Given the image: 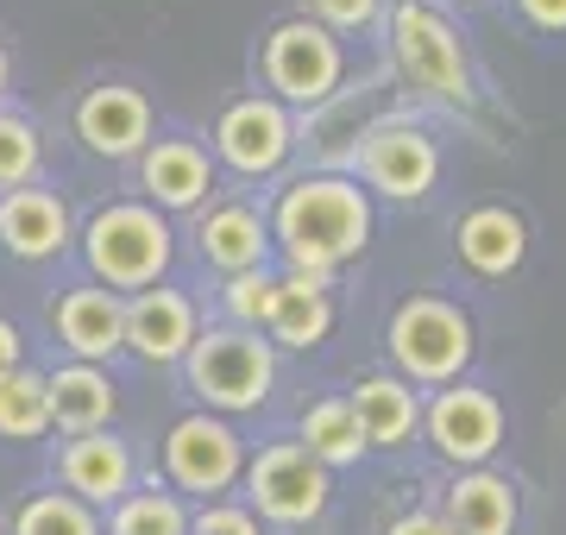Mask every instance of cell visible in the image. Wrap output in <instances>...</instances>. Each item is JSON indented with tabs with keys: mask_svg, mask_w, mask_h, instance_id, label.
<instances>
[{
	"mask_svg": "<svg viewBox=\"0 0 566 535\" xmlns=\"http://www.w3.org/2000/svg\"><path fill=\"white\" fill-rule=\"evenodd\" d=\"M385 535H453V529L441 523V511H403Z\"/></svg>",
	"mask_w": 566,
	"mask_h": 535,
	"instance_id": "cell-34",
	"label": "cell"
},
{
	"mask_svg": "<svg viewBox=\"0 0 566 535\" xmlns=\"http://www.w3.org/2000/svg\"><path fill=\"white\" fill-rule=\"evenodd\" d=\"M296 448H303L315 466H327V473L359 466L365 453H371L365 434H359V416H353V403H346V391L303 403V416H296Z\"/></svg>",
	"mask_w": 566,
	"mask_h": 535,
	"instance_id": "cell-24",
	"label": "cell"
},
{
	"mask_svg": "<svg viewBox=\"0 0 566 535\" xmlns=\"http://www.w3.org/2000/svg\"><path fill=\"white\" fill-rule=\"evenodd\" d=\"M208 158H214V170L240 177V183H277L290 170V158H296V114L283 102H271L264 88L233 95L221 107V120H214Z\"/></svg>",
	"mask_w": 566,
	"mask_h": 535,
	"instance_id": "cell-8",
	"label": "cell"
},
{
	"mask_svg": "<svg viewBox=\"0 0 566 535\" xmlns=\"http://www.w3.org/2000/svg\"><path fill=\"white\" fill-rule=\"evenodd\" d=\"M76 246L88 284L114 290V296H139V290H158L177 265V227L139 196H114L76 227Z\"/></svg>",
	"mask_w": 566,
	"mask_h": 535,
	"instance_id": "cell-3",
	"label": "cell"
},
{
	"mask_svg": "<svg viewBox=\"0 0 566 535\" xmlns=\"http://www.w3.org/2000/svg\"><path fill=\"white\" fill-rule=\"evenodd\" d=\"M189 535H264V523L245 511V497H214L189 511Z\"/></svg>",
	"mask_w": 566,
	"mask_h": 535,
	"instance_id": "cell-31",
	"label": "cell"
},
{
	"mask_svg": "<svg viewBox=\"0 0 566 535\" xmlns=\"http://www.w3.org/2000/svg\"><path fill=\"white\" fill-rule=\"evenodd\" d=\"M516 516H523V497L504 473L491 466H472V473H453L441 497V523L453 535H516Z\"/></svg>",
	"mask_w": 566,
	"mask_h": 535,
	"instance_id": "cell-23",
	"label": "cell"
},
{
	"mask_svg": "<svg viewBox=\"0 0 566 535\" xmlns=\"http://www.w3.org/2000/svg\"><path fill=\"white\" fill-rule=\"evenodd\" d=\"M7 76H13V57H7V44H0V102H7Z\"/></svg>",
	"mask_w": 566,
	"mask_h": 535,
	"instance_id": "cell-35",
	"label": "cell"
},
{
	"mask_svg": "<svg viewBox=\"0 0 566 535\" xmlns=\"http://www.w3.org/2000/svg\"><path fill=\"white\" fill-rule=\"evenodd\" d=\"M460 7H472V0H460Z\"/></svg>",
	"mask_w": 566,
	"mask_h": 535,
	"instance_id": "cell-36",
	"label": "cell"
},
{
	"mask_svg": "<svg viewBox=\"0 0 566 535\" xmlns=\"http://www.w3.org/2000/svg\"><path fill=\"white\" fill-rule=\"evenodd\" d=\"M340 322V303H334V277H296V271H283L277 284V310L264 322V340L277 353H315L334 334Z\"/></svg>",
	"mask_w": 566,
	"mask_h": 535,
	"instance_id": "cell-22",
	"label": "cell"
},
{
	"mask_svg": "<svg viewBox=\"0 0 566 535\" xmlns=\"http://www.w3.org/2000/svg\"><path fill=\"white\" fill-rule=\"evenodd\" d=\"M264 227H271V259H283V271L334 277L340 265H353L371 246L378 202L346 170H303V177H290L271 196Z\"/></svg>",
	"mask_w": 566,
	"mask_h": 535,
	"instance_id": "cell-1",
	"label": "cell"
},
{
	"mask_svg": "<svg viewBox=\"0 0 566 535\" xmlns=\"http://www.w3.org/2000/svg\"><path fill=\"white\" fill-rule=\"evenodd\" d=\"M39 170H44V133H39V120L0 102V196H7V189L39 183Z\"/></svg>",
	"mask_w": 566,
	"mask_h": 535,
	"instance_id": "cell-28",
	"label": "cell"
},
{
	"mask_svg": "<svg viewBox=\"0 0 566 535\" xmlns=\"http://www.w3.org/2000/svg\"><path fill=\"white\" fill-rule=\"evenodd\" d=\"M385 353L403 385L441 391V385H460L465 378L472 353H479V334H472V315L460 303H447V296H403L390 310Z\"/></svg>",
	"mask_w": 566,
	"mask_h": 535,
	"instance_id": "cell-5",
	"label": "cell"
},
{
	"mask_svg": "<svg viewBox=\"0 0 566 535\" xmlns=\"http://www.w3.org/2000/svg\"><path fill=\"white\" fill-rule=\"evenodd\" d=\"M245 434L227 422V416H208V410H189L170 422L164 434V485L177 497H196V504H214L240 485L245 473Z\"/></svg>",
	"mask_w": 566,
	"mask_h": 535,
	"instance_id": "cell-9",
	"label": "cell"
},
{
	"mask_svg": "<svg viewBox=\"0 0 566 535\" xmlns=\"http://www.w3.org/2000/svg\"><path fill=\"white\" fill-rule=\"evenodd\" d=\"M51 485H63L70 497H82L88 511H114L133 485H139V453L120 429H95V434H63L57 460H51Z\"/></svg>",
	"mask_w": 566,
	"mask_h": 535,
	"instance_id": "cell-13",
	"label": "cell"
},
{
	"mask_svg": "<svg viewBox=\"0 0 566 535\" xmlns=\"http://www.w3.org/2000/svg\"><path fill=\"white\" fill-rule=\"evenodd\" d=\"M346 403L359 416L365 448L397 453V448H409V441H422V391L403 385L397 371H365V378H353Z\"/></svg>",
	"mask_w": 566,
	"mask_h": 535,
	"instance_id": "cell-19",
	"label": "cell"
},
{
	"mask_svg": "<svg viewBox=\"0 0 566 535\" xmlns=\"http://www.w3.org/2000/svg\"><path fill=\"white\" fill-rule=\"evenodd\" d=\"M13 535H107V529H102V511H88L63 485H39V492H25L13 504Z\"/></svg>",
	"mask_w": 566,
	"mask_h": 535,
	"instance_id": "cell-26",
	"label": "cell"
},
{
	"mask_svg": "<svg viewBox=\"0 0 566 535\" xmlns=\"http://www.w3.org/2000/svg\"><path fill=\"white\" fill-rule=\"evenodd\" d=\"M51 434V403H44V371L20 366L0 378V441L13 448H32Z\"/></svg>",
	"mask_w": 566,
	"mask_h": 535,
	"instance_id": "cell-27",
	"label": "cell"
},
{
	"mask_svg": "<svg viewBox=\"0 0 566 535\" xmlns=\"http://www.w3.org/2000/svg\"><path fill=\"white\" fill-rule=\"evenodd\" d=\"M346 177H353L371 202H403V208L428 202L434 183H441V139H434L422 120H409V114H385V120L353 145Z\"/></svg>",
	"mask_w": 566,
	"mask_h": 535,
	"instance_id": "cell-7",
	"label": "cell"
},
{
	"mask_svg": "<svg viewBox=\"0 0 566 535\" xmlns=\"http://www.w3.org/2000/svg\"><path fill=\"white\" fill-rule=\"evenodd\" d=\"M196 334H202V310H196L189 290L158 284V290L126 296V353L139 366H182V353L196 347Z\"/></svg>",
	"mask_w": 566,
	"mask_h": 535,
	"instance_id": "cell-17",
	"label": "cell"
},
{
	"mask_svg": "<svg viewBox=\"0 0 566 535\" xmlns=\"http://www.w3.org/2000/svg\"><path fill=\"white\" fill-rule=\"evenodd\" d=\"M277 284H283L277 265L240 271V277H221V315H227V328L264 334V322H271V310H277Z\"/></svg>",
	"mask_w": 566,
	"mask_h": 535,
	"instance_id": "cell-29",
	"label": "cell"
},
{
	"mask_svg": "<svg viewBox=\"0 0 566 535\" xmlns=\"http://www.w3.org/2000/svg\"><path fill=\"white\" fill-rule=\"evenodd\" d=\"M20 366H25V328L13 322V315H0V378L20 371Z\"/></svg>",
	"mask_w": 566,
	"mask_h": 535,
	"instance_id": "cell-33",
	"label": "cell"
},
{
	"mask_svg": "<svg viewBox=\"0 0 566 535\" xmlns=\"http://www.w3.org/2000/svg\"><path fill=\"white\" fill-rule=\"evenodd\" d=\"M308 20L327 25L334 39H353V32H371L385 20V0H308Z\"/></svg>",
	"mask_w": 566,
	"mask_h": 535,
	"instance_id": "cell-30",
	"label": "cell"
},
{
	"mask_svg": "<svg viewBox=\"0 0 566 535\" xmlns=\"http://www.w3.org/2000/svg\"><path fill=\"white\" fill-rule=\"evenodd\" d=\"M51 334H57V347L82 366H107L126 353V296L102 284H70L51 296Z\"/></svg>",
	"mask_w": 566,
	"mask_h": 535,
	"instance_id": "cell-15",
	"label": "cell"
},
{
	"mask_svg": "<svg viewBox=\"0 0 566 535\" xmlns=\"http://www.w3.org/2000/svg\"><path fill=\"white\" fill-rule=\"evenodd\" d=\"M76 246V214L63 202V189L25 183L0 196V252L20 265H51Z\"/></svg>",
	"mask_w": 566,
	"mask_h": 535,
	"instance_id": "cell-16",
	"label": "cell"
},
{
	"mask_svg": "<svg viewBox=\"0 0 566 535\" xmlns=\"http://www.w3.org/2000/svg\"><path fill=\"white\" fill-rule=\"evenodd\" d=\"M516 13L547 39H566V0H516Z\"/></svg>",
	"mask_w": 566,
	"mask_h": 535,
	"instance_id": "cell-32",
	"label": "cell"
},
{
	"mask_svg": "<svg viewBox=\"0 0 566 535\" xmlns=\"http://www.w3.org/2000/svg\"><path fill=\"white\" fill-rule=\"evenodd\" d=\"M245 511L277 529H308L334 497V473L315 466L296 441H264L259 453H245Z\"/></svg>",
	"mask_w": 566,
	"mask_h": 535,
	"instance_id": "cell-10",
	"label": "cell"
},
{
	"mask_svg": "<svg viewBox=\"0 0 566 535\" xmlns=\"http://www.w3.org/2000/svg\"><path fill=\"white\" fill-rule=\"evenodd\" d=\"M453 252L479 277H510L528 259V221L504 202H479V208H465L460 227H453Z\"/></svg>",
	"mask_w": 566,
	"mask_h": 535,
	"instance_id": "cell-21",
	"label": "cell"
},
{
	"mask_svg": "<svg viewBox=\"0 0 566 535\" xmlns=\"http://www.w3.org/2000/svg\"><path fill=\"white\" fill-rule=\"evenodd\" d=\"M70 126H76V139H82L88 158L133 165L145 145H151V133H158V114H151V95H145V88H133V83H95V88H82Z\"/></svg>",
	"mask_w": 566,
	"mask_h": 535,
	"instance_id": "cell-14",
	"label": "cell"
},
{
	"mask_svg": "<svg viewBox=\"0 0 566 535\" xmlns=\"http://www.w3.org/2000/svg\"><path fill=\"white\" fill-rule=\"evenodd\" d=\"M44 403H51V429L57 434H95V429H114V416H120V385H114L107 366L63 359V366L44 371Z\"/></svg>",
	"mask_w": 566,
	"mask_h": 535,
	"instance_id": "cell-20",
	"label": "cell"
},
{
	"mask_svg": "<svg viewBox=\"0 0 566 535\" xmlns=\"http://www.w3.org/2000/svg\"><path fill=\"white\" fill-rule=\"evenodd\" d=\"M385 51H390V83L409 102L441 107V114H472V57H465L460 25L447 20L434 0H390L385 7Z\"/></svg>",
	"mask_w": 566,
	"mask_h": 535,
	"instance_id": "cell-2",
	"label": "cell"
},
{
	"mask_svg": "<svg viewBox=\"0 0 566 535\" xmlns=\"http://www.w3.org/2000/svg\"><path fill=\"white\" fill-rule=\"evenodd\" d=\"M259 83L271 102H283L296 120L327 107L346 88V39H334L327 25H315L308 13L277 20L259 44Z\"/></svg>",
	"mask_w": 566,
	"mask_h": 535,
	"instance_id": "cell-6",
	"label": "cell"
},
{
	"mask_svg": "<svg viewBox=\"0 0 566 535\" xmlns=\"http://www.w3.org/2000/svg\"><path fill=\"white\" fill-rule=\"evenodd\" d=\"M133 165H139V202H151L164 221H170V214H202V208L221 196V170L208 158V145L189 139V133L151 139Z\"/></svg>",
	"mask_w": 566,
	"mask_h": 535,
	"instance_id": "cell-12",
	"label": "cell"
},
{
	"mask_svg": "<svg viewBox=\"0 0 566 535\" xmlns=\"http://www.w3.org/2000/svg\"><path fill=\"white\" fill-rule=\"evenodd\" d=\"M196 259L214 277H240V271H264L271 265V227L264 208L245 196H214L196 214Z\"/></svg>",
	"mask_w": 566,
	"mask_h": 535,
	"instance_id": "cell-18",
	"label": "cell"
},
{
	"mask_svg": "<svg viewBox=\"0 0 566 535\" xmlns=\"http://www.w3.org/2000/svg\"><path fill=\"white\" fill-rule=\"evenodd\" d=\"M102 529L107 535H189V497H177L164 479H139L102 516Z\"/></svg>",
	"mask_w": 566,
	"mask_h": 535,
	"instance_id": "cell-25",
	"label": "cell"
},
{
	"mask_svg": "<svg viewBox=\"0 0 566 535\" xmlns=\"http://www.w3.org/2000/svg\"><path fill=\"white\" fill-rule=\"evenodd\" d=\"M182 385L196 397V410H208V416H227V422L252 416L277 391V347L264 334L208 322L196 334V347L182 353Z\"/></svg>",
	"mask_w": 566,
	"mask_h": 535,
	"instance_id": "cell-4",
	"label": "cell"
},
{
	"mask_svg": "<svg viewBox=\"0 0 566 535\" xmlns=\"http://www.w3.org/2000/svg\"><path fill=\"white\" fill-rule=\"evenodd\" d=\"M422 441L441 453L453 473H472V466H491L497 448H504V403L485 391V385H441V391L422 403Z\"/></svg>",
	"mask_w": 566,
	"mask_h": 535,
	"instance_id": "cell-11",
	"label": "cell"
}]
</instances>
